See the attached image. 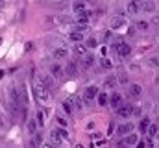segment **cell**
Here are the masks:
<instances>
[{"instance_id": "cell-1", "label": "cell", "mask_w": 159, "mask_h": 148, "mask_svg": "<svg viewBox=\"0 0 159 148\" xmlns=\"http://www.w3.org/2000/svg\"><path fill=\"white\" fill-rule=\"evenodd\" d=\"M34 93H35V96H37V100H41V102H44V104H48L50 100H52V93L41 83V81H37L35 85H34Z\"/></svg>"}, {"instance_id": "cell-2", "label": "cell", "mask_w": 159, "mask_h": 148, "mask_svg": "<svg viewBox=\"0 0 159 148\" xmlns=\"http://www.w3.org/2000/svg\"><path fill=\"white\" fill-rule=\"evenodd\" d=\"M96 95H98V87H96V85L87 87L85 93H83V102H85V104H91V102L96 98Z\"/></svg>"}, {"instance_id": "cell-3", "label": "cell", "mask_w": 159, "mask_h": 148, "mask_svg": "<svg viewBox=\"0 0 159 148\" xmlns=\"http://www.w3.org/2000/svg\"><path fill=\"white\" fill-rule=\"evenodd\" d=\"M131 113H133V106L131 104H122L119 109H117V117L128 118V117H131Z\"/></svg>"}, {"instance_id": "cell-4", "label": "cell", "mask_w": 159, "mask_h": 148, "mask_svg": "<svg viewBox=\"0 0 159 148\" xmlns=\"http://www.w3.org/2000/svg\"><path fill=\"white\" fill-rule=\"evenodd\" d=\"M117 133L122 135V137H126V135L133 133V124H131V122H124V124H120L119 128H117Z\"/></svg>"}, {"instance_id": "cell-5", "label": "cell", "mask_w": 159, "mask_h": 148, "mask_svg": "<svg viewBox=\"0 0 159 148\" xmlns=\"http://www.w3.org/2000/svg\"><path fill=\"white\" fill-rule=\"evenodd\" d=\"M128 95L133 96V98H139V96L143 95V87H141L139 83H129V85H128Z\"/></svg>"}, {"instance_id": "cell-6", "label": "cell", "mask_w": 159, "mask_h": 148, "mask_svg": "<svg viewBox=\"0 0 159 148\" xmlns=\"http://www.w3.org/2000/svg\"><path fill=\"white\" fill-rule=\"evenodd\" d=\"M141 6H143V0H129L128 2V13L129 15H135L141 11Z\"/></svg>"}, {"instance_id": "cell-7", "label": "cell", "mask_w": 159, "mask_h": 148, "mask_svg": "<svg viewBox=\"0 0 159 148\" xmlns=\"http://www.w3.org/2000/svg\"><path fill=\"white\" fill-rule=\"evenodd\" d=\"M117 52H119L120 58H128V56L131 54V46H129L128 43H119V44H117Z\"/></svg>"}, {"instance_id": "cell-8", "label": "cell", "mask_w": 159, "mask_h": 148, "mask_svg": "<svg viewBox=\"0 0 159 148\" xmlns=\"http://www.w3.org/2000/svg\"><path fill=\"white\" fill-rule=\"evenodd\" d=\"M122 143L126 145V148H133L139 143V137H137V133H129V135H126V137L122 139Z\"/></svg>"}, {"instance_id": "cell-9", "label": "cell", "mask_w": 159, "mask_h": 148, "mask_svg": "<svg viewBox=\"0 0 159 148\" xmlns=\"http://www.w3.org/2000/svg\"><path fill=\"white\" fill-rule=\"evenodd\" d=\"M39 81L43 83V85H44V87H46V89H48V91H50V93H52V91L56 89V87H54V80H52L50 76H46V74H41Z\"/></svg>"}, {"instance_id": "cell-10", "label": "cell", "mask_w": 159, "mask_h": 148, "mask_svg": "<svg viewBox=\"0 0 159 148\" xmlns=\"http://www.w3.org/2000/svg\"><path fill=\"white\" fill-rule=\"evenodd\" d=\"M141 11H144V13H154V11H156V2H154V0H143Z\"/></svg>"}, {"instance_id": "cell-11", "label": "cell", "mask_w": 159, "mask_h": 148, "mask_svg": "<svg viewBox=\"0 0 159 148\" xmlns=\"http://www.w3.org/2000/svg\"><path fill=\"white\" fill-rule=\"evenodd\" d=\"M109 104H111L113 109H119L120 106H122V96H120L119 93H113L111 98H109Z\"/></svg>"}, {"instance_id": "cell-12", "label": "cell", "mask_w": 159, "mask_h": 148, "mask_svg": "<svg viewBox=\"0 0 159 148\" xmlns=\"http://www.w3.org/2000/svg\"><path fill=\"white\" fill-rule=\"evenodd\" d=\"M30 145H32V148H41L43 146V135H41L39 132L32 135V143H30Z\"/></svg>"}, {"instance_id": "cell-13", "label": "cell", "mask_w": 159, "mask_h": 148, "mask_svg": "<svg viewBox=\"0 0 159 148\" xmlns=\"http://www.w3.org/2000/svg\"><path fill=\"white\" fill-rule=\"evenodd\" d=\"M54 58L56 59H65V58H69V50L67 48H56L54 50Z\"/></svg>"}, {"instance_id": "cell-14", "label": "cell", "mask_w": 159, "mask_h": 148, "mask_svg": "<svg viewBox=\"0 0 159 148\" xmlns=\"http://www.w3.org/2000/svg\"><path fill=\"white\" fill-rule=\"evenodd\" d=\"M89 17H91V13L89 11H85V13H81V15H78V26H87L89 24Z\"/></svg>"}, {"instance_id": "cell-15", "label": "cell", "mask_w": 159, "mask_h": 148, "mask_svg": "<svg viewBox=\"0 0 159 148\" xmlns=\"http://www.w3.org/2000/svg\"><path fill=\"white\" fill-rule=\"evenodd\" d=\"M126 26V21L122 19V17H115L113 21H111V28L113 30H119V28H124Z\"/></svg>"}, {"instance_id": "cell-16", "label": "cell", "mask_w": 159, "mask_h": 148, "mask_svg": "<svg viewBox=\"0 0 159 148\" xmlns=\"http://www.w3.org/2000/svg\"><path fill=\"white\" fill-rule=\"evenodd\" d=\"M96 102H98L100 106H107V104H109V96H107V93H98V95H96Z\"/></svg>"}, {"instance_id": "cell-17", "label": "cell", "mask_w": 159, "mask_h": 148, "mask_svg": "<svg viewBox=\"0 0 159 148\" xmlns=\"http://www.w3.org/2000/svg\"><path fill=\"white\" fill-rule=\"evenodd\" d=\"M50 74H52L54 78H61V76H63V69H61L57 63H54V65L50 67Z\"/></svg>"}, {"instance_id": "cell-18", "label": "cell", "mask_w": 159, "mask_h": 148, "mask_svg": "<svg viewBox=\"0 0 159 148\" xmlns=\"http://www.w3.org/2000/svg\"><path fill=\"white\" fill-rule=\"evenodd\" d=\"M65 72H67V76L74 78V76L78 74V67H76V63H69V65H67V69H65Z\"/></svg>"}, {"instance_id": "cell-19", "label": "cell", "mask_w": 159, "mask_h": 148, "mask_svg": "<svg viewBox=\"0 0 159 148\" xmlns=\"http://www.w3.org/2000/svg\"><path fill=\"white\" fill-rule=\"evenodd\" d=\"M93 65H94V56H93V54H85V56H83V67L89 69V67H93Z\"/></svg>"}, {"instance_id": "cell-20", "label": "cell", "mask_w": 159, "mask_h": 148, "mask_svg": "<svg viewBox=\"0 0 159 148\" xmlns=\"http://www.w3.org/2000/svg\"><path fill=\"white\" fill-rule=\"evenodd\" d=\"M26 128H28V133H30V135H34V133H37V122H35L34 118H30V120H28V124H26Z\"/></svg>"}, {"instance_id": "cell-21", "label": "cell", "mask_w": 159, "mask_h": 148, "mask_svg": "<svg viewBox=\"0 0 159 148\" xmlns=\"http://www.w3.org/2000/svg\"><path fill=\"white\" fill-rule=\"evenodd\" d=\"M69 37H70V41H74L76 44H78V43H83V39H85L81 32H70V35Z\"/></svg>"}, {"instance_id": "cell-22", "label": "cell", "mask_w": 159, "mask_h": 148, "mask_svg": "<svg viewBox=\"0 0 159 148\" xmlns=\"http://www.w3.org/2000/svg\"><path fill=\"white\" fill-rule=\"evenodd\" d=\"M63 109H65V113H67V115H70V117H72V113H74L72 100H65V102H63Z\"/></svg>"}, {"instance_id": "cell-23", "label": "cell", "mask_w": 159, "mask_h": 148, "mask_svg": "<svg viewBox=\"0 0 159 148\" xmlns=\"http://www.w3.org/2000/svg\"><path fill=\"white\" fill-rule=\"evenodd\" d=\"M135 28L141 30V32H146V30L150 28V22H148V21H137V22H135Z\"/></svg>"}, {"instance_id": "cell-24", "label": "cell", "mask_w": 159, "mask_h": 148, "mask_svg": "<svg viewBox=\"0 0 159 148\" xmlns=\"http://www.w3.org/2000/svg\"><path fill=\"white\" fill-rule=\"evenodd\" d=\"M150 124H152V122H150V118H148V117H144V118H141V122H139V130L146 133V130H148V126H150Z\"/></svg>"}, {"instance_id": "cell-25", "label": "cell", "mask_w": 159, "mask_h": 148, "mask_svg": "<svg viewBox=\"0 0 159 148\" xmlns=\"http://www.w3.org/2000/svg\"><path fill=\"white\" fill-rule=\"evenodd\" d=\"M85 11H87V7H85L83 2H76V4H74V13H76V15H81V13H85Z\"/></svg>"}, {"instance_id": "cell-26", "label": "cell", "mask_w": 159, "mask_h": 148, "mask_svg": "<svg viewBox=\"0 0 159 148\" xmlns=\"http://www.w3.org/2000/svg\"><path fill=\"white\" fill-rule=\"evenodd\" d=\"M56 132H57V135H59L63 141H69V139H70V135H69V132H67L65 128H56Z\"/></svg>"}, {"instance_id": "cell-27", "label": "cell", "mask_w": 159, "mask_h": 148, "mask_svg": "<svg viewBox=\"0 0 159 148\" xmlns=\"http://www.w3.org/2000/svg\"><path fill=\"white\" fill-rule=\"evenodd\" d=\"M157 132H159L157 124H150V126H148V130H146L148 137H156V135H157Z\"/></svg>"}, {"instance_id": "cell-28", "label": "cell", "mask_w": 159, "mask_h": 148, "mask_svg": "<svg viewBox=\"0 0 159 148\" xmlns=\"http://www.w3.org/2000/svg\"><path fill=\"white\" fill-rule=\"evenodd\" d=\"M85 46H87V50H89V48H96V46H98L96 37H89V39L85 41Z\"/></svg>"}, {"instance_id": "cell-29", "label": "cell", "mask_w": 159, "mask_h": 148, "mask_svg": "<svg viewBox=\"0 0 159 148\" xmlns=\"http://www.w3.org/2000/svg\"><path fill=\"white\" fill-rule=\"evenodd\" d=\"M104 85H106L107 89H111V87H115V85H117V78H115V76H109V78L106 80V83H104Z\"/></svg>"}, {"instance_id": "cell-30", "label": "cell", "mask_w": 159, "mask_h": 148, "mask_svg": "<svg viewBox=\"0 0 159 148\" xmlns=\"http://www.w3.org/2000/svg\"><path fill=\"white\" fill-rule=\"evenodd\" d=\"M50 139H52V141H54L56 145H59V143H61V137L57 135V132H56V128H54V130L50 132Z\"/></svg>"}, {"instance_id": "cell-31", "label": "cell", "mask_w": 159, "mask_h": 148, "mask_svg": "<svg viewBox=\"0 0 159 148\" xmlns=\"http://www.w3.org/2000/svg\"><path fill=\"white\" fill-rule=\"evenodd\" d=\"M76 52H78L80 56H85V54H87V46H85L83 43H78V44H76Z\"/></svg>"}, {"instance_id": "cell-32", "label": "cell", "mask_w": 159, "mask_h": 148, "mask_svg": "<svg viewBox=\"0 0 159 148\" xmlns=\"http://www.w3.org/2000/svg\"><path fill=\"white\" fill-rule=\"evenodd\" d=\"M35 122H37V126H43V124H44V113H43V111H37V118H35Z\"/></svg>"}, {"instance_id": "cell-33", "label": "cell", "mask_w": 159, "mask_h": 148, "mask_svg": "<svg viewBox=\"0 0 159 148\" xmlns=\"http://www.w3.org/2000/svg\"><path fill=\"white\" fill-rule=\"evenodd\" d=\"M102 67H104V69H113V63H111V59H107V58H102Z\"/></svg>"}, {"instance_id": "cell-34", "label": "cell", "mask_w": 159, "mask_h": 148, "mask_svg": "<svg viewBox=\"0 0 159 148\" xmlns=\"http://www.w3.org/2000/svg\"><path fill=\"white\" fill-rule=\"evenodd\" d=\"M72 106H74V109H81V108H83L81 98H72Z\"/></svg>"}, {"instance_id": "cell-35", "label": "cell", "mask_w": 159, "mask_h": 148, "mask_svg": "<svg viewBox=\"0 0 159 148\" xmlns=\"http://www.w3.org/2000/svg\"><path fill=\"white\" fill-rule=\"evenodd\" d=\"M117 81H120V83H124V85H128V76H126V74H120Z\"/></svg>"}, {"instance_id": "cell-36", "label": "cell", "mask_w": 159, "mask_h": 148, "mask_svg": "<svg viewBox=\"0 0 159 148\" xmlns=\"http://www.w3.org/2000/svg\"><path fill=\"white\" fill-rule=\"evenodd\" d=\"M56 120H57V124H59L61 128H67V120H65V118H61V117H57Z\"/></svg>"}, {"instance_id": "cell-37", "label": "cell", "mask_w": 159, "mask_h": 148, "mask_svg": "<svg viewBox=\"0 0 159 148\" xmlns=\"http://www.w3.org/2000/svg\"><path fill=\"white\" fill-rule=\"evenodd\" d=\"M41 148H54V145H52V143H43Z\"/></svg>"}, {"instance_id": "cell-38", "label": "cell", "mask_w": 159, "mask_h": 148, "mask_svg": "<svg viewBox=\"0 0 159 148\" xmlns=\"http://www.w3.org/2000/svg\"><path fill=\"white\" fill-rule=\"evenodd\" d=\"M135 146H137V148H146V145H144V143H137Z\"/></svg>"}, {"instance_id": "cell-39", "label": "cell", "mask_w": 159, "mask_h": 148, "mask_svg": "<svg viewBox=\"0 0 159 148\" xmlns=\"http://www.w3.org/2000/svg\"><path fill=\"white\" fill-rule=\"evenodd\" d=\"M152 22H154V24H157V26H159V17H154V19H152Z\"/></svg>"}, {"instance_id": "cell-40", "label": "cell", "mask_w": 159, "mask_h": 148, "mask_svg": "<svg viewBox=\"0 0 159 148\" xmlns=\"http://www.w3.org/2000/svg\"><path fill=\"white\" fill-rule=\"evenodd\" d=\"M117 148H126V145H124V143H122V141H120L119 145H117Z\"/></svg>"}, {"instance_id": "cell-41", "label": "cell", "mask_w": 159, "mask_h": 148, "mask_svg": "<svg viewBox=\"0 0 159 148\" xmlns=\"http://www.w3.org/2000/svg\"><path fill=\"white\" fill-rule=\"evenodd\" d=\"M156 137H157V143H159V132H157V135H156Z\"/></svg>"}, {"instance_id": "cell-42", "label": "cell", "mask_w": 159, "mask_h": 148, "mask_svg": "<svg viewBox=\"0 0 159 148\" xmlns=\"http://www.w3.org/2000/svg\"><path fill=\"white\" fill-rule=\"evenodd\" d=\"M2 4H4V0H0V6H2Z\"/></svg>"}, {"instance_id": "cell-43", "label": "cell", "mask_w": 159, "mask_h": 148, "mask_svg": "<svg viewBox=\"0 0 159 148\" xmlns=\"http://www.w3.org/2000/svg\"><path fill=\"white\" fill-rule=\"evenodd\" d=\"M157 37H159V28H157Z\"/></svg>"}, {"instance_id": "cell-44", "label": "cell", "mask_w": 159, "mask_h": 148, "mask_svg": "<svg viewBox=\"0 0 159 148\" xmlns=\"http://www.w3.org/2000/svg\"><path fill=\"white\" fill-rule=\"evenodd\" d=\"M157 148H159V143H157Z\"/></svg>"}, {"instance_id": "cell-45", "label": "cell", "mask_w": 159, "mask_h": 148, "mask_svg": "<svg viewBox=\"0 0 159 148\" xmlns=\"http://www.w3.org/2000/svg\"><path fill=\"white\" fill-rule=\"evenodd\" d=\"M0 126H2V122H0Z\"/></svg>"}]
</instances>
